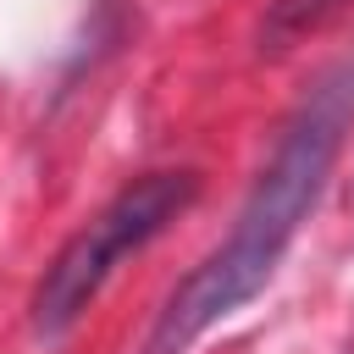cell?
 <instances>
[{
	"label": "cell",
	"mask_w": 354,
	"mask_h": 354,
	"mask_svg": "<svg viewBox=\"0 0 354 354\" xmlns=\"http://www.w3.org/2000/svg\"><path fill=\"white\" fill-rule=\"evenodd\" d=\"M348 133H354V61H337L288 111V122H282L271 155L260 160L232 227L166 293V304H160V315H155L138 354H188L210 326L238 315L277 277L288 243L299 238L315 199L326 194Z\"/></svg>",
	"instance_id": "6da1fadb"
},
{
	"label": "cell",
	"mask_w": 354,
	"mask_h": 354,
	"mask_svg": "<svg viewBox=\"0 0 354 354\" xmlns=\"http://www.w3.org/2000/svg\"><path fill=\"white\" fill-rule=\"evenodd\" d=\"M354 0H271L266 6V22H260V55H282L293 50L299 39L321 33L337 11H348Z\"/></svg>",
	"instance_id": "3957f363"
},
{
	"label": "cell",
	"mask_w": 354,
	"mask_h": 354,
	"mask_svg": "<svg viewBox=\"0 0 354 354\" xmlns=\"http://www.w3.org/2000/svg\"><path fill=\"white\" fill-rule=\"evenodd\" d=\"M199 194V171L177 166V171H144L133 177L127 188H116L61 249L55 260L44 266L33 299H28V321H33V337L39 343H55L66 337L83 310L100 299V288L111 282V271L138 254L149 238H160Z\"/></svg>",
	"instance_id": "7a4b0ae2"
}]
</instances>
